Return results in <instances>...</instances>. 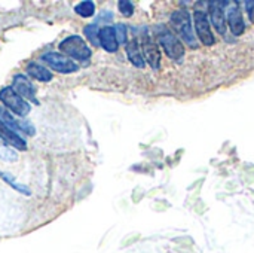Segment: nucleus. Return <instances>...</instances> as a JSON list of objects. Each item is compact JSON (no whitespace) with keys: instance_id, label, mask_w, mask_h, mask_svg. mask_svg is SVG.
<instances>
[{"instance_id":"obj_1","label":"nucleus","mask_w":254,"mask_h":253,"mask_svg":"<svg viewBox=\"0 0 254 253\" xmlns=\"http://www.w3.org/2000/svg\"><path fill=\"white\" fill-rule=\"evenodd\" d=\"M60 51L63 54H65L68 58H73V60H77V61H88L92 55L89 46L86 45V42L77 36V34H71L65 39L61 40V43L58 45Z\"/></svg>"},{"instance_id":"obj_2","label":"nucleus","mask_w":254,"mask_h":253,"mask_svg":"<svg viewBox=\"0 0 254 253\" xmlns=\"http://www.w3.org/2000/svg\"><path fill=\"white\" fill-rule=\"evenodd\" d=\"M170 22H171L173 30L186 43H189L190 46L196 45V42H195V31H193V27H192V16H190V13L186 9H179L174 13H171Z\"/></svg>"},{"instance_id":"obj_3","label":"nucleus","mask_w":254,"mask_h":253,"mask_svg":"<svg viewBox=\"0 0 254 253\" xmlns=\"http://www.w3.org/2000/svg\"><path fill=\"white\" fill-rule=\"evenodd\" d=\"M158 42L159 45L164 48L165 54L171 58V60H176V61H180L185 55V48H183V43L176 37L174 33H171L168 28H165L164 25H159L158 27Z\"/></svg>"},{"instance_id":"obj_4","label":"nucleus","mask_w":254,"mask_h":253,"mask_svg":"<svg viewBox=\"0 0 254 253\" xmlns=\"http://www.w3.org/2000/svg\"><path fill=\"white\" fill-rule=\"evenodd\" d=\"M0 101L7 110L18 115L19 118H25L31 110V106L19 94H16L12 86H4L0 91Z\"/></svg>"},{"instance_id":"obj_5","label":"nucleus","mask_w":254,"mask_h":253,"mask_svg":"<svg viewBox=\"0 0 254 253\" xmlns=\"http://www.w3.org/2000/svg\"><path fill=\"white\" fill-rule=\"evenodd\" d=\"M42 60L58 73L68 75V73H74L79 70V66L71 58H68L67 55L61 52H46L42 55Z\"/></svg>"},{"instance_id":"obj_6","label":"nucleus","mask_w":254,"mask_h":253,"mask_svg":"<svg viewBox=\"0 0 254 253\" xmlns=\"http://www.w3.org/2000/svg\"><path fill=\"white\" fill-rule=\"evenodd\" d=\"M12 88L22 98H27L31 103L39 104V100H37V95H36V88H34V85L31 84V81L27 76H24L21 73H16L13 76V79H12Z\"/></svg>"},{"instance_id":"obj_7","label":"nucleus","mask_w":254,"mask_h":253,"mask_svg":"<svg viewBox=\"0 0 254 253\" xmlns=\"http://www.w3.org/2000/svg\"><path fill=\"white\" fill-rule=\"evenodd\" d=\"M193 19H195V30H196V34L201 39V42L207 46L214 45L216 40H214V36L210 30V22H208L207 13L202 10H196L193 13Z\"/></svg>"},{"instance_id":"obj_8","label":"nucleus","mask_w":254,"mask_h":253,"mask_svg":"<svg viewBox=\"0 0 254 253\" xmlns=\"http://www.w3.org/2000/svg\"><path fill=\"white\" fill-rule=\"evenodd\" d=\"M0 121H3L15 133L16 131H21V133H24L27 136H34L36 134V130H34V127H33L31 122H28V121H16L9 113V110L4 106H0Z\"/></svg>"},{"instance_id":"obj_9","label":"nucleus","mask_w":254,"mask_h":253,"mask_svg":"<svg viewBox=\"0 0 254 253\" xmlns=\"http://www.w3.org/2000/svg\"><path fill=\"white\" fill-rule=\"evenodd\" d=\"M0 139L7 145L12 146L18 151H25L27 149V142L13 130H10L3 121H0Z\"/></svg>"},{"instance_id":"obj_10","label":"nucleus","mask_w":254,"mask_h":253,"mask_svg":"<svg viewBox=\"0 0 254 253\" xmlns=\"http://www.w3.org/2000/svg\"><path fill=\"white\" fill-rule=\"evenodd\" d=\"M143 51H144V55L147 58V63L156 70L159 69V63H161V55H159V49L156 46V43L152 40V37L144 33L143 34Z\"/></svg>"},{"instance_id":"obj_11","label":"nucleus","mask_w":254,"mask_h":253,"mask_svg":"<svg viewBox=\"0 0 254 253\" xmlns=\"http://www.w3.org/2000/svg\"><path fill=\"white\" fill-rule=\"evenodd\" d=\"M210 19L214 25V28L225 36L226 34V18H225V12L222 9V3L217 1H210Z\"/></svg>"},{"instance_id":"obj_12","label":"nucleus","mask_w":254,"mask_h":253,"mask_svg":"<svg viewBox=\"0 0 254 253\" xmlns=\"http://www.w3.org/2000/svg\"><path fill=\"white\" fill-rule=\"evenodd\" d=\"M98 39H100V45L104 51L107 52H116L118 48H119V42H118V37H116V31L113 27H103L100 30V34H98Z\"/></svg>"},{"instance_id":"obj_13","label":"nucleus","mask_w":254,"mask_h":253,"mask_svg":"<svg viewBox=\"0 0 254 253\" xmlns=\"http://www.w3.org/2000/svg\"><path fill=\"white\" fill-rule=\"evenodd\" d=\"M228 22H229V27L232 30V33L235 36H240L244 28H246V24H244V19H243V13L240 10V7L237 4H231L228 7Z\"/></svg>"},{"instance_id":"obj_14","label":"nucleus","mask_w":254,"mask_h":253,"mask_svg":"<svg viewBox=\"0 0 254 253\" xmlns=\"http://www.w3.org/2000/svg\"><path fill=\"white\" fill-rule=\"evenodd\" d=\"M25 70H27V73L31 78H34V79H37L40 82H51L52 78H54L52 76V72L49 69H46V67L37 64V63H28L27 67H25Z\"/></svg>"},{"instance_id":"obj_15","label":"nucleus","mask_w":254,"mask_h":253,"mask_svg":"<svg viewBox=\"0 0 254 253\" xmlns=\"http://www.w3.org/2000/svg\"><path fill=\"white\" fill-rule=\"evenodd\" d=\"M127 55H128L129 61H131L135 67H138V69H143V67H144V58H143V55H141L138 42H137L135 39L127 43Z\"/></svg>"},{"instance_id":"obj_16","label":"nucleus","mask_w":254,"mask_h":253,"mask_svg":"<svg viewBox=\"0 0 254 253\" xmlns=\"http://www.w3.org/2000/svg\"><path fill=\"white\" fill-rule=\"evenodd\" d=\"M74 12H76L79 16L89 18V16H92V15H94V12H95V4H94V1H89V0L80 1L79 4H76Z\"/></svg>"},{"instance_id":"obj_17","label":"nucleus","mask_w":254,"mask_h":253,"mask_svg":"<svg viewBox=\"0 0 254 253\" xmlns=\"http://www.w3.org/2000/svg\"><path fill=\"white\" fill-rule=\"evenodd\" d=\"M0 177L6 182V183H9L13 189H16L18 192H21V194H25V195H30V189H27L24 185H21V183H18L9 173H4V171H0Z\"/></svg>"},{"instance_id":"obj_18","label":"nucleus","mask_w":254,"mask_h":253,"mask_svg":"<svg viewBox=\"0 0 254 253\" xmlns=\"http://www.w3.org/2000/svg\"><path fill=\"white\" fill-rule=\"evenodd\" d=\"M83 33L85 36L88 37V40L94 45H100V39H98V34H100V28L97 24H89L83 28Z\"/></svg>"},{"instance_id":"obj_19","label":"nucleus","mask_w":254,"mask_h":253,"mask_svg":"<svg viewBox=\"0 0 254 253\" xmlns=\"http://www.w3.org/2000/svg\"><path fill=\"white\" fill-rule=\"evenodd\" d=\"M0 158L6 160V161H16L18 160V154L7 145H0Z\"/></svg>"},{"instance_id":"obj_20","label":"nucleus","mask_w":254,"mask_h":253,"mask_svg":"<svg viewBox=\"0 0 254 253\" xmlns=\"http://www.w3.org/2000/svg\"><path fill=\"white\" fill-rule=\"evenodd\" d=\"M118 6H119V10H121V13H122L124 16H131V15L134 13V6H132V3L128 1V0H121Z\"/></svg>"},{"instance_id":"obj_21","label":"nucleus","mask_w":254,"mask_h":253,"mask_svg":"<svg viewBox=\"0 0 254 253\" xmlns=\"http://www.w3.org/2000/svg\"><path fill=\"white\" fill-rule=\"evenodd\" d=\"M115 31H116L118 42L119 43H127V27L124 24H118L115 27Z\"/></svg>"},{"instance_id":"obj_22","label":"nucleus","mask_w":254,"mask_h":253,"mask_svg":"<svg viewBox=\"0 0 254 253\" xmlns=\"http://www.w3.org/2000/svg\"><path fill=\"white\" fill-rule=\"evenodd\" d=\"M246 9H247V13H249L250 21L254 22V0H249V1H246Z\"/></svg>"}]
</instances>
